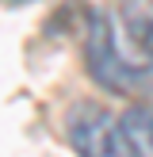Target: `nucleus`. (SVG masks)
Instances as JSON below:
<instances>
[{"label": "nucleus", "mask_w": 153, "mask_h": 157, "mask_svg": "<svg viewBox=\"0 0 153 157\" xmlns=\"http://www.w3.org/2000/svg\"><path fill=\"white\" fill-rule=\"evenodd\" d=\"M88 77L107 92H134L153 73V0H115L96 8L84 35Z\"/></svg>", "instance_id": "f257e3e1"}, {"label": "nucleus", "mask_w": 153, "mask_h": 157, "mask_svg": "<svg viewBox=\"0 0 153 157\" xmlns=\"http://www.w3.org/2000/svg\"><path fill=\"white\" fill-rule=\"evenodd\" d=\"M65 138L76 157H145L130 138L126 123L99 104H73L65 111Z\"/></svg>", "instance_id": "f03ea898"}, {"label": "nucleus", "mask_w": 153, "mask_h": 157, "mask_svg": "<svg viewBox=\"0 0 153 157\" xmlns=\"http://www.w3.org/2000/svg\"><path fill=\"white\" fill-rule=\"evenodd\" d=\"M122 123H126L130 138L138 142V150L153 157V107H130L122 115Z\"/></svg>", "instance_id": "7ed1b4c3"}, {"label": "nucleus", "mask_w": 153, "mask_h": 157, "mask_svg": "<svg viewBox=\"0 0 153 157\" xmlns=\"http://www.w3.org/2000/svg\"><path fill=\"white\" fill-rule=\"evenodd\" d=\"M8 4H27V0H8Z\"/></svg>", "instance_id": "20e7f679"}]
</instances>
